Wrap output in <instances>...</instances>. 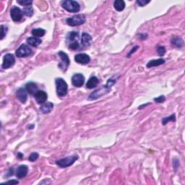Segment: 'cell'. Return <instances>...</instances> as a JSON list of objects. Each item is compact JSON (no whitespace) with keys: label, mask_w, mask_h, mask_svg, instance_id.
I'll return each instance as SVG.
<instances>
[{"label":"cell","mask_w":185,"mask_h":185,"mask_svg":"<svg viewBox=\"0 0 185 185\" xmlns=\"http://www.w3.org/2000/svg\"><path fill=\"white\" fill-rule=\"evenodd\" d=\"M116 80H113V78L109 79L107 82L106 85H103L101 87L100 89H98V90L95 91L94 92L91 93V94L89 95L88 97V100H95V99H97L100 97L102 96V95L106 94L108 93L109 91H110L111 86L114 85L115 83H116Z\"/></svg>","instance_id":"cell-1"},{"label":"cell","mask_w":185,"mask_h":185,"mask_svg":"<svg viewBox=\"0 0 185 185\" xmlns=\"http://www.w3.org/2000/svg\"><path fill=\"white\" fill-rule=\"evenodd\" d=\"M79 33L77 31H72L67 34V43H68L69 49L72 50H77L80 47Z\"/></svg>","instance_id":"cell-2"},{"label":"cell","mask_w":185,"mask_h":185,"mask_svg":"<svg viewBox=\"0 0 185 185\" xmlns=\"http://www.w3.org/2000/svg\"><path fill=\"white\" fill-rule=\"evenodd\" d=\"M57 86V93L59 97L65 96L68 91V85L65 80L62 78H57L56 80Z\"/></svg>","instance_id":"cell-3"},{"label":"cell","mask_w":185,"mask_h":185,"mask_svg":"<svg viewBox=\"0 0 185 185\" xmlns=\"http://www.w3.org/2000/svg\"><path fill=\"white\" fill-rule=\"evenodd\" d=\"M61 6L67 11L70 12V13H77L80 9V6L79 3L76 1H72V0H66L61 3Z\"/></svg>","instance_id":"cell-4"},{"label":"cell","mask_w":185,"mask_h":185,"mask_svg":"<svg viewBox=\"0 0 185 185\" xmlns=\"http://www.w3.org/2000/svg\"><path fill=\"white\" fill-rule=\"evenodd\" d=\"M85 20H86L85 16L83 14H80V15H75L72 17H69L66 20V22L69 25L74 27L84 24Z\"/></svg>","instance_id":"cell-5"},{"label":"cell","mask_w":185,"mask_h":185,"mask_svg":"<svg viewBox=\"0 0 185 185\" xmlns=\"http://www.w3.org/2000/svg\"><path fill=\"white\" fill-rule=\"evenodd\" d=\"M78 159V156H68L67 158L60 159V160L57 161L56 162L57 166L60 168H67V167L70 166L72 165Z\"/></svg>","instance_id":"cell-6"},{"label":"cell","mask_w":185,"mask_h":185,"mask_svg":"<svg viewBox=\"0 0 185 185\" xmlns=\"http://www.w3.org/2000/svg\"><path fill=\"white\" fill-rule=\"evenodd\" d=\"M15 63V59L13 54H7L3 59V62H2V67L3 69H8L9 67H13Z\"/></svg>","instance_id":"cell-7"},{"label":"cell","mask_w":185,"mask_h":185,"mask_svg":"<svg viewBox=\"0 0 185 185\" xmlns=\"http://www.w3.org/2000/svg\"><path fill=\"white\" fill-rule=\"evenodd\" d=\"M31 52H32V51H31V49L29 48V46H28L25 44H23L17 49L15 54H16V56H17V57L21 58V57H28V56L31 54Z\"/></svg>","instance_id":"cell-8"},{"label":"cell","mask_w":185,"mask_h":185,"mask_svg":"<svg viewBox=\"0 0 185 185\" xmlns=\"http://www.w3.org/2000/svg\"><path fill=\"white\" fill-rule=\"evenodd\" d=\"M58 55L61 59V62L59 65V67H60L62 70H66L67 67H69V62H70L68 56H67V54L63 52V51H59L58 53Z\"/></svg>","instance_id":"cell-9"},{"label":"cell","mask_w":185,"mask_h":185,"mask_svg":"<svg viewBox=\"0 0 185 185\" xmlns=\"http://www.w3.org/2000/svg\"><path fill=\"white\" fill-rule=\"evenodd\" d=\"M23 11L17 7H13L10 10V15L12 19L15 22L20 21L23 18Z\"/></svg>","instance_id":"cell-10"},{"label":"cell","mask_w":185,"mask_h":185,"mask_svg":"<svg viewBox=\"0 0 185 185\" xmlns=\"http://www.w3.org/2000/svg\"><path fill=\"white\" fill-rule=\"evenodd\" d=\"M85 82V77L83 74L80 73H77L73 75L72 77V83L75 87H80L83 86Z\"/></svg>","instance_id":"cell-11"},{"label":"cell","mask_w":185,"mask_h":185,"mask_svg":"<svg viewBox=\"0 0 185 185\" xmlns=\"http://www.w3.org/2000/svg\"><path fill=\"white\" fill-rule=\"evenodd\" d=\"M75 61L80 65H87L90 62L91 58L86 54H78L75 56Z\"/></svg>","instance_id":"cell-12"},{"label":"cell","mask_w":185,"mask_h":185,"mask_svg":"<svg viewBox=\"0 0 185 185\" xmlns=\"http://www.w3.org/2000/svg\"><path fill=\"white\" fill-rule=\"evenodd\" d=\"M48 98V95L45 91H39L35 94V99L36 102L39 104H43L46 101Z\"/></svg>","instance_id":"cell-13"},{"label":"cell","mask_w":185,"mask_h":185,"mask_svg":"<svg viewBox=\"0 0 185 185\" xmlns=\"http://www.w3.org/2000/svg\"><path fill=\"white\" fill-rule=\"evenodd\" d=\"M27 91L26 89L23 88V87H21V88H19L18 90L17 91V98L18 100L20 101L21 103H25L27 101L28 98V93H27Z\"/></svg>","instance_id":"cell-14"},{"label":"cell","mask_w":185,"mask_h":185,"mask_svg":"<svg viewBox=\"0 0 185 185\" xmlns=\"http://www.w3.org/2000/svg\"><path fill=\"white\" fill-rule=\"evenodd\" d=\"M28 172V168L26 165H20L17 168V172H16V176L19 179L24 178L26 176Z\"/></svg>","instance_id":"cell-15"},{"label":"cell","mask_w":185,"mask_h":185,"mask_svg":"<svg viewBox=\"0 0 185 185\" xmlns=\"http://www.w3.org/2000/svg\"><path fill=\"white\" fill-rule=\"evenodd\" d=\"M25 89H26L27 92L31 95H34L39 90H38V86L35 83L29 82L25 85Z\"/></svg>","instance_id":"cell-16"},{"label":"cell","mask_w":185,"mask_h":185,"mask_svg":"<svg viewBox=\"0 0 185 185\" xmlns=\"http://www.w3.org/2000/svg\"><path fill=\"white\" fill-rule=\"evenodd\" d=\"M91 41H92V37L88 33H83L82 37H81V43L83 46H89L91 44Z\"/></svg>","instance_id":"cell-17"},{"label":"cell","mask_w":185,"mask_h":185,"mask_svg":"<svg viewBox=\"0 0 185 185\" xmlns=\"http://www.w3.org/2000/svg\"><path fill=\"white\" fill-rule=\"evenodd\" d=\"M54 108V104L51 102L44 103L40 107V111L43 113V114H49L50 113Z\"/></svg>","instance_id":"cell-18"},{"label":"cell","mask_w":185,"mask_h":185,"mask_svg":"<svg viewBox=\"0 0 185 185\" xmlns=\"http://www.w3.org/2000/svg\"><path fill=\"white\" fill-rule=\"evenodd\" d=\"M164 63H165V60L162 58L158 59H153V60L150 61L148 64H147V67H148V68H150V67H158L161 65H164Z\"/></svg>","instance_id":"cell-19"},{"label":"cell","mask_w":185,"mask_h":185,"mask_svg":"<svg viewBox=\"0 0 185 185\" xmlns=\"http://www.w3.org/2000/svg\"><path fill=\"white\" fill-rule=\"evenodd\" d=\"M27 43L28 44L31 46L37 47L42 43V41H41V39H39L37 37H29L27 39Z\"/></svg>","instance_id":"cell-20"},{"label":"cell","mask_w":185,"mask_h":185,"mask_svg":"<svg viewBox=\"0 0 185 185\" xmlns=\"http://www.w3.org/2000/svg\"><path fill=\"white\" fill-rule=\"evenodd\" d=\"M99 83L98 79L96 77L93 76L91 77L90 79L88 80V81L87 82L86 84V87L88 89H92L93 87H95L98 85Z\"/></svg>","instance_id":"cell-21"},{"label":"cell","mask_w":185,"mask_h":185,"mask_svg":"<svg viewBox=\"0 0 185 185\" xmlns=\"http://www.w3.org/2000/svg\"><path fill=\"white\" fill-rule=\"evenodd\" d=\"M114 7L116 10L119 12L122 11L125 7V2L123 0H117L114 2Z\"/></svg>","instance_id":"cell-22"},{"label":"cell","mask_w":185,"mask_h":185,"mask_svg":"<svg viewBox=\"0 0 185 185\" xmlns=\"http://www.w3.org/2000/svg\"><path fill=\"white\" fill-rule=\"evenodd\" d=\"M171 42H172L173 46H174L176 48H181L183 46V44H184L183 40L179 37H174V39H172Z\"/></svg>","instance_id":"cell-23"},{"label":"cell","mask_w":185,"mask_h":185,"mask_svg":"<svg viewBox=\"0 0 185 185\" xmlns=\"http://www.w3.org/2000/svg\"><path fill=\"white\" fill-rule=\"evenodd\" d=\"M31 33L34 35V37H42L45 35L46 31L42 28H34Z\"/></svg>","instance_id":"cell-24"},{"label":"cell","mask_w":185,"mask_h":185,"mask_svg":"<svg viewBox=\"0 0 185 185\" xmlns=\"http://www.w3.org/2000/svg\"><path fill=\"white\" fill-rule=\"evenodd\" d=\"M23 13L24 15L27 17H32L34 13V11H33V7L32 6H27V7H25L23 9Z\"/></svg>","instance_id":"cell-25"},{"label":"cell","mask_w":185,"mask_h":185,"mask_svg":"<svg viewBox=\"0 0 185 185\" xmlns=\"http://www.w3.org/2000/svg\"><path fill=\"white\" fill-rule=\"evenodd\" d=\"M169 122H176V116H175V114H172L169 116L168 117H165V118L163 119L162 121V124L163 125H166L167 123Z\"/></svg>","instance_id":"cell-26"},{"label":"cell","mask_w":185,"mask_h":185,"mask_svg":"<svg viewBox=\"0 0 185 185\" xmlns=\"http://www.w3.org/2000/svg\"><path fill=\"white\" fill-rule=\"evenodd\" d=\"M39 155L38 153H32V154L30 155L28 160L31 162H34L38 158H39Z\"/></svg>","instance_id":"cell-27"},{"label":"cell","mask_w":185,"mask_h":185,"mask_svg":"<svg viewBox=\"0 0 185 185\" xmlns=\"http://www.w3.org/2000/svg\"><path fill=\"white\" fill-rule=\"evenodd\" d=\"M17 2L20 4V5L25 6V7H27V6H31V5L33 3V1H29V0H17Z\"/></svg>","instance_id":"cell-28"},{"label":"cell","mask_w":185,"mask_h":185,"mask_svg":"<svg viewBox=\"0 0 185 185\" xmlns=\"http://www.w3.org/2000/svg\"><path fill=\"white\" fill-rule=\"evenodd\" d=\"M157 52H158L159 56H164L166 53V48L162 46H158L157 47Z\"/></svg>","instance_id":"cell-29"},{"label":"cell","mask_w":185,"mask_h":185,"mask_svg":"<svg viewBox=\"0 0 185 185\" xmlns=\"http://www.w3.org/2000/svg\"><path fill=\"white\" fill-rule=\"evenodd\" d=\"M2 28V34H1V40H2L4 39V37L6 35V33L7 32V28L5 26V25H2L1 26Z\"/></svg>","instance_id":"cell-30"},{"label":"cell","mask_w":185,"mask_h":185,"mask_svg":"<svg viewBox=\"0 0 185 185\" xmlns=\"http://www.w3.org/2000/svg\"><path fill=\"white\" fill-rule=\"evenodd\" d=\"M166 100V97L164 96V95H161V96L158 97V98H155L154 101H156V103H162L165 101Z\"/></svg>","instance_id":"cell-31"},{"label":"cell","mask_w":185,"mask_h":185,"mask_svg":"<svg viewBox=\"0 0 185 185\" xmlns=\"http://www.w3.org/2000/svg\"><path fill=\"white\" fill-rule=\"evenodd\" d=\"M150 2V1H146V0H137V4H138L140 7H143L147 4Z\"/></svg>","instance_id":"cell-32"},{"label":"cell","mask_w":185,"mask_h":185,"mask_svg":"<svg viewBox=\"0 0 185 185\" xmlns=\"http://www.w3.org/2000/svg\"><path fill=\"white\" fill-rule=\"evenodd\" d=\"M179 161L178 159L175 158L174 160V168L175 171H176V169L179 168Z\"/></svg>","instance_id":"cell-33"},{"label":"cell","mask_w":185,"mask_h":185,"mask_svg":"<svg viewBox=\"0 0 185 185\" xmlns=\"http://www.w3.org/2000/svg\"><path fill=\"white\" fill-rule=\"evenodd\" d=\"M4 184H19V182H18V181L15 180V179H13V180L8 181V182H6L5 183H4Z\"/></svg>","instance_id":"cell-34"},{"label":"cell","mask_w":185,"mask_h":185,"mask_svg":"<svg viewBox=\"0 0 185 185\" xmlns=\"http://www.w3.org/2000/svg\"><path fill=\"white\" fill-rule=\"evenodd\" d=\"M138 49H139V46H135V47H133L132 49V50H131V51H130V53L128 54V55H127V57H130V56L132 55L133 53H135V51H136V50H138Z\"/></svg>","instance_id":"cell-35"},{"label":"cell","mask_w":185,"mask_h":185,"mask_svg":"<svg viewBox=\"0 0 185 185\" xmlns=\"http://www.w3.org/2000/svg\"><path fill=\"white\" fill-rule=\"evenodd\" d=\"M23 155L22 154H20V153H19V154H17V157H18V158H19L20 159H22V158H23Z\"/></svg>","instance_id":"cell-36"},{"label":"cell","mask_w":185,"mask_h":185,"mask_svg":"<svg viewBox=\"0 0 185 185\" xmlns=\"http://www.w3.org/2000/svg\"><path fill=\"white\" fill-rule=\"evenodd\" d=\"M149 104H151V103H146V104H145V105H142V106H140V107H139V109H142V108H143V107H145V106H148V105H149Z\"/></svg>","instance_id":"cell-37"}]
</instances>
